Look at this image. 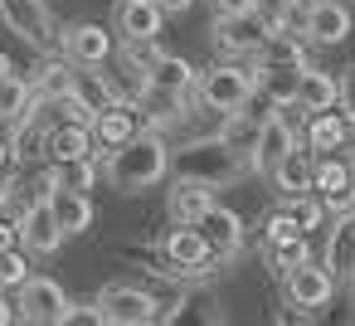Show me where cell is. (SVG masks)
Listing matches in <instances>:
<instances>
[{
  "label": "cell",
  "mask_w": 355,
  "mask_h": 326,
  "mask_svg": "<svg viewBox=\"0 0 355 326\" xmlns=\"http://www.w3.org/2000/svg\"><path fill=\"white\" fill-rule=\"evenodd\" d=\"M166 10L156 0H122L117 6V35L122 40H161Z\"/></svg>",
  "instance_id": "16"
},
{
  "label": "cell",
  "mask_w": 355,
  "mask_h": 326,
  "mask_svg": "<svg viewBox=\"0 0 355 326\" xmlns=\"http://www.w3.org/2000/svg\"><path fill=\"white\" fill-rule=\"evenodd\" d=\"M44 146H49V132L40 127V112H35V117L25 112V117H20V132H15V141H10L15 161H35V156H40Z\"/></svg>",
  "instance_id": "29"
},
{
  "label": "cell",
  "mask_w": 355,
  "mask_h": 326,
  "mask_svg": "<svg viewBox=\"0 0 355 326\" xmlns=\"http://www.w3.org/2000/svg\"><path fill=\"white\" fill-rule=\"evenodd\" d=\"M25 112H35V83L20 74L0 78V122H20Z\"/></svg>",
  "instance_id": "26"
},
{
  "label": "cell",
  "mask_w": 355,
  "mask_h": 326,
  "mask_svg": "<svg viewBox=\"0 0 355 326\" xmlns=\"http://www.w3.org/2000/svg\"><path fill=\"white\" fill-rule=\"evenodd\" d=\"M282 287H287V302H292V307L316 311V307H326V302L336 297V273L321 268V263H311V258H302L297 268L282 273Z\"/></svg>",
  "instance_id": "7"
},
{
  "label": "cell",
  "mask_w": 355,
  "mask_h": 326,
  "mask_svg": "<svg viewBox=\"0 0 355 326\" xmlns=\"http://www.w3.org/2000/svg\"><path fill=\"white\" fill-rule=\"evenodd\" d=\"M287 205H292V214H297V224H302L306 234H311V229L321 224V214H326V205H321V200H311V195H292Z\"/></svg>",
  "instance_id": "36"
},
{
  "label": "cell",
  "mask_w": 355,
  "mask_h": 326,
  "mask_svg": "<svg viewBox=\"0 0 355 326\" xmlns=\"http://www.w3.org/2000/svg\"><path fill=\"white\" fill-rule=\"evenodd\" d=\"M268 35V20L263 15H214V49L224 59H243V54H258Z\"/></svg>",
  "instance_id": "11"
},
{
  "label": "cell",
  "mask_w": 355,
  "mask_h": 326,
  "mask_svg": "<svg viewBox=\"0 0 355 326\" xmlns=\"http://www.w3.org/2000/svg\"><path fill=\"white\" fill-rule=\"evenodd\" d=\"M297 10H316V6H326V0H292Z\"/></svg>",
  "instance_id": "45"
},
{
  "label": "cell",
  "mask_w": 355,
  "mask_h": 326,
  "mask_svg": "<svg viewBox=\"0 0 355 326\" xmlns=\"http://www.w3.org/2000/svg\"><path fill=\"white\" fill-rule=\"evenodd\" d=\"M200 229H205V239L214 243L219 258H234V253L243 248V219H239L229 205H209V214L200 219Z\"/></svg>",
  "instance_id": "21"
},
{
  "label": "cell",
  "mask_w": 355,
  "mask_h": 326,
  "mask_svg": "<svg viewBox=\"0 0 355 326\" xmlns=\"http://www.w3.org/2000/svg\"><path fill=\"white\" fill-rule=\"evenodd\" d=\"M258 0H214V15H258Z\"/></svg>",
  "instance_id": "39"
},
{
  "label": "cell",
  "mask_w": 355,
  "mask_h": 326,
  "mask_svg": "<svg viewBox=\"0 0 355 326\" xmlns=\"http://www.w3.org/2000/svg\"><path fill=\"white\" fill-rule=\"evenodd\" d=\"M171 166H175V175H195V180H209V185H224V180L253 171V166H248V151L229 146L224 137H214V141H195V146L175 151Z\"/></svg>",
  "instance_id": "2"
},
{
  "label": "cell",
  "mask_w": 355,
  "mask_h": 326,
  "mask_svg": "<svg viewBox=\"0 0 355 326\" xmlns=\"http://www.w3.org/2000/svg\"><path fill=\"white\" fill-rule=\"evenodd\" d=\"M103 171H98V156H83V161H64L59 166V185H69V190H93V180H98Z\"/></svg>",
  "instance_id": "31"
},
{
  "label": "cell",
  "mask_w": 355,
  "mask_h": 326,
  "mask_svg": "<svg viewBox=\"0 0 355 326\" xmlns=\"http://www.w3.org/2000/svg\"><path fill=\"white\" fill-rule=\"evenodd\" d=\"M311 166H316V151H311V146H292V151L272 166V185H277V195H282V200L306 195V190H311Z\"/></svg>",
  "instance_id": "18"
},
{
  "label": "cell",
  "mask_w": 355,
  "mask_h": 326,
  "mask_svg": "<svg viewBox=\"0 0 355 326\" xmlns=\"http://www.w3.org/2000/svg\"><path fill=\"white\" fill-rule=\"evenodd\" d=\"M166 258H171V268L175 273H190V277H209L224 258L214 253V243L205 239V229L200 224H175L171 234H166Z\"/></svg>",
  "instance_id": "5"
},
{
  "label": "cell",
  "mask_w": 355,
  "mask_h": 326,
  "mask_svg": "<svg viewBox=\"0 0 355 326\" xmlns=\"http://www.w3.org/2000/svg\"><path fill=\"white\" fill-rule=\"evenodd\" d=\"M302 258H311V253H306V234H292V239H277V243H268V263H272L277 273L297 268Z\"/></svg>",
  "instance_id": "33"
},
{
  "label": "cell",
  "mask_w": 355,
  "mask_h": 326,
  "mask_svg": "<svg viewBox=\"0 0 355 326\" xmlns=\"http://www.w3.org/2000/svg\"><path fill=\"white\" fill-rule=\"evenodd\" d=\"M15 224H20V248H25L30 258H49V253H59V243L69 239L49 200H40V205L20 209V214H15Z\"/></svg>",
  "instance_id": "6"
},
{
  "label": "cell",
  "mask_w": 355,
  "mask_h": 326,
  "mask_svg": "<svg viewBox=\"0 0 355 326\" xmlns=\"http://www.w3.org/2000/svg\"><path fill=\"white\" fill-rule=\"evenodd\" d=\"M214 205V185L209 180H195V175H175L171 195H166V209L175 224H200Z\"/></svg>",
  "instance_id": "12"
},
{
  "label": "cell",
  "mask_w": 355,
  "mask_h": 326,
  "mask_svg": "<svg viewBox=\"0 0 355 326\" xmlns=\"http://www.w3.org/2000/svg\"><path fill=\"white\" fill-rule=\"evenodd\" d=\"M93 307H98V321H107V326H151L161 316V302L141 287H127V282H107L93 297Z\"/></svg>",
  "instance_id": "4"
},
{
  "label": "cell",
  "mask_w": 355,
  "mask_h": 326,
  "mask_svg": "<svg viewBox=\"0 0 355 326\" xmlns=\"http://www.w3.org/2000/svg\"><path fill=\"white\" fill-rule=\"evenodd\" d=\"M15 161V151H10V141H0V175H6V166Z\"/></svg>",
  "instance_id": "43"
},
{
  "label": "cell",
  "mask_w": 355,
  "mask_h": 326,
  "mask_svg": "<svg viewBox=\"0 0 355 326\" xmlns=\"http://www.w3.org/2000/svg\"><path fill=\"white\" fill-rule=\"evenodd\" d=\"M166 49L156 44V40H122V64L127 69H137V74H146V83H151V69H156V59H161Z\"/></svg>",
  "instance_id": "30"
},
{
  "label": "cell",
  "mask_w": 355,
  "mask_h": 326,
  "mask_svg": "<svg viewBox=\"0 0 355 326\" xmlns=\"http://www.w3.org/2000/svg\"><path fill=\"white\" fill-rule=\"evenodd\" d=\"M69 88H73V59H69V54H64V59H44L40 74H35V98H54V103H64Z\"/></svg>",
  "instance_id": "27"
},
{
  "label": "cell",
  "mask_w": 355,
  "mask_h": 326,
  "mask_svg": "<svg viewBox=\"0 0 355 326\" xmlns=\"http://www.w3.org/2000/svg\"><path fill=\"white\" fill-rule=\"evenodd\" d=\"M6 74H15V64H10V54H6V49H0V78H6Z\"/></svg>",
  "instance_id": "44"
},
{
  "label": "cell",
  "mask_w": 355,
  "mask_h": 326,
  "mask_svg": "<svg viewBox=\"0 0 355 326\" xmlns=\"http://www.w3.org/2000/svg\"><path fill=\"white\" fill-rule=\"evenodd\" d=\"M156 6H161L166 15H185V10L195 6V0H156Z\"/></svg>",
  "instance_id": "41"
},
{
  "label": "cell",
  "mask_w": 355,
  "mask_h": 326,
  "mask_svg": "<svg viewBox=\"0 0 355 326\" xmlns=\"http://www.w3.org/2000/svg\"><path fill=\"white\" fill-rule=\"evenodd\" d=\"M93 146H98V141H93V127H83V122H59V127L49 132V146H44V156H49L54 166H64V161L98 156Z\"/></svg>",
  "instance_id": "20"
},
{
  "label": "cell",
  "mask_w": 355,
  "mask_h": 326,
  "mask_svg": "<svg viewBox=\"0 0 355 326\" xmlns=\"http://www.w3.org/2000/svg\"><path fill=\"white\" fill-rule=\"evenodd\" d=\"M340 117H345V127H355V69H345V78H340Z\"/></svg>",
  "instance_id": "38"
},
{
  "label": "cell",
  "mask_w": 355,
  "mask_h": 326,
  "mask_svg": "<svg viewBox=\"0 0 355 326\" xmlns=\"http://www.w3.org/2000/svg\"><path fill=\"white\" fill-rule=\"evenodd\" d=\"M253 93H258V69H243L234 59L200 74V108L209 112H239Z\"/></svg>",
  "instance_id": "3"
},
{
  "label": "cell",
  "mask_w": 355,
  "mask_h": 326,
  "mask_svg": "<svg viewBox=\"0 0 355 326\" xmlns=\"http://www.w3.org/2000/svg\"><path fill=\"white\" fill-rule=\"evenodd\" d=\"M297 146V132H292V122L282 117V108H268V117L258 122V137H253V151H248V166L258 171V175H272V166L287 156Z\"/></svg>",
  "instance_id": "8"
},
{
  "label": "cell",
  "mask_w": 355,
  "mask_h": 326,
  "mask_svg": "<svg viewBox=\"0 0 355 326\" xmlns=\"http://www.w3.org/2000/svg\"><path fill=\"white\" fill-rule=\"evenodd\" d=\"M15 243H20V224H15V219H6V209H0V253L15 248Z\"/></svg>",
  "instance_id": "40"
},
{
  "label": "cell",
  "mask_w": 355,
  "mask_h": 326,
  "mask_svg": "<svg viewBox=\"0 0 355 326\" xmlns=\"http://www.w3.org/2000/svg\"><path fill=\"white\" fill-rule=\"evenodd\" d=\"M137 132H141V117H137V103H127V98L107 103V108L93 117V141H98L103 151H112V146L132 141Z\"/></svg>",
  "instance_id": "13"
},
{
  "label": "cell",
  "mask_w": 355,
  "mask_h": 326,
  "mask_svg": "<svg viewBox=\"0 0 355 326\" xmlns=\"http://www.w3.org/2000/svg\"><path fill=\"white\" fill-rule=\"evenodd\" d=\"M15 316L20 321H35V326L64 321L69 316V297H64V287L54 277H25L20 282V302H15Z\"/></svg>",
  "instance_id": "9"
},
{
  "label": "cell",
  "mask_w": 355,
  "mask_h": 326,
  "mask_svg": "<svg viewBox=\"0 0 355 326\" xmlns=\"http://www.w3.org/2000/svg\"><path fill=\"white\" fill-rule=\"evenodd\" d=\"M59 190V166L54 171H20L6 190H0V209H30V205H40V200H49Z\"/></svg>",
  "instance_id": "14"
},
{
  "label": "cell",
  "mask_w": 355,
  "mask_h": 326,
  "mask_svg": "<svg viewBox=\"0 0 355 326\" xmlns=\"http://www.w3.org/2000/svg\"><path fill=\"white\" fill-rule=\"evenodd\" d=\"M98 171L112 180V190L137 195V190H151V185L166 180V171H171V146L161 141V132H137L132 141L103 151V166H98Z\"/></svg>",
  "instance_id": "1"
},
{
  "label": "cell",
  "mask_w": 355,
  "mask_h": 326,
  "mask_svg": "<svg viewBox=\"0 0 355 326\" xmlns=\"http://www.w3.org/2000/svg\"><path fill=\"white\" fill-rule=\"evenodd\" d=\"M258 64H306V49H302V40L287 30V25H277V30H268L263 35V44H258Z\"/></svg>",
  "instance_id": "25"
},
{
  "label": "cell",
  "mask_w": 355,
  "mask_h": 326,
  "mask_svg": "<svg viewBox=\"0 0 355 326\" xmlns=\"http://www.w3.org/2000/svg\"><path fill=\"white\" fill-rule=\"evenodd\" d=\"M345 180H350V166H345V161H336V156H321V161L311 166V190H316V195L340 190Z\"/></svg>",
  "instance_id": "32"
},
{
  "label": "cell",
  "mask_w": 355,
  "mask_h": 326,
  "mask_svg": "<svg viewBox=\"0 0 355 326\" xmlns=\"http://www.w3.org/2000/svg\"><path fill=\"white\" fill-rule=\"evenodd\" d=\"M306 40L311 44H340V40H350V10L340 6V0H326V6L306 10Z\"/></svg>",
  "instance_id": "22"
},
{
  "label": "cell",
  "mask_w": 355,
  "mask_h": 326,
  "mask_svg": "<svg viewBox=\"0 0 355 326\" xmlns=\"http://www.w3.org/2000/svg\"><path fill=\"white\" fill-rule=\"evenodd\" d=\"M69 98H78V103L98 117L107 103H117L112 74H98V64H73V88H69Z\"/></svg>",
  "instance_id": "19"
},
{
  "label": "cell",
  "mask_w": 355,
  "mask_h": 326,
  "mask_svg": "<svg viewBox=\"0 0 355 326\" xmlns=\"http://www.w3.org/2000/svg\"><path fill=\"white\" fill-rule=\"evenodd\" d=\"M64 54L73 64H107L112 59V35L103 25H69L64 30Z\"/></svg>",
  "instance_id": "17"
},
{
  "label": "cell",
  "mask_w": 355,
  "mask_h": 326,
  "mask_svg": "<svg viewBox=\"0 0 355 326\" xmlns=\"http://www.w3.org/2000/svg\"><path fill=\"white\" fill-rule=\"evenodd\" d=\"M253 10L268 20V30H277V25H287V15H292V0H258Z\"/></svg>",
  "instance_id": "37"
},
{
  "label": "cell",
  "mask_w": 355,
  "mask_h": 326,
  "mask_svg": "<svg viewBox=\"0 0 355 326\" xmlns=\"http://www.w3.org/2000/svg\"><path fill=\"white\" fill-rule=\"evenodd\" d=\"M49 205H54V214H59V224H64V234H69V239L93 229V200H88L83 190H69V185H59V190L49 195Z\"/></svg>",
  "instance_id": "24"
},
{
  "label": "cell",
  "mask_w": 355,
  "mask_h": 326,
  "mask_svg": "<svg viewBox=\"0 0 355 326\" xmlns=\"http://www.w3.org/2000/svg\"><path fill=\"white\" fill-rule=\"evenodd\" d=\"M0 20H6L25 44H35V49L54 44V15H49L44 0H0Z\"/></svg>",
  "instance_id": "10"
},
{
  "label": "cell",
  "mask_w": 355,
  "mask_h": 326,
  "mask_svg": "<svg viewBox=\"0 0 355 326\" xmlns=\"http://www.w3.org/2000/svg\"><path fill=\"white\" fill-rule=\"evenodd\" d=\"M345 141V117L340 112H316L311 127H306V146L311 151H336Z\"/></svg>",
  "instance_id": "28"
},
{
  "label": "cell",
  "mask_w": 355,
  "mask_h": 326,
  "mask_svg": "<svg viewBox=\"0 0 355 326\" xmlns=\"http://www.w3.org/2000/svg\"><path fill=\"white\" fill-rule=\"evenodd\" d=\"M321 205H326V214H336V219H355V185L345 180L340 190H326Z\"/></svg>",
  "instance_id": "35"
},
{
  "label": "cell",
  "mask_w": 355,
  "mask_h": 326,
  "mask_svg": "<svg viewBox=\"0 0 355 326\" xmlns=\"http://www.w3.org/2000/svg\"><path fill=\"white\" fill-rule=\"evenodd\" d=\"M30 277V253L15 243V248H6L0 253V287H15L20 292V282Z\"/></svg>",
  "instance_id": "34"
},
{
  "label": "cell",
  "mask_w": 355,
  "mask_h": 326,
  "mask_svg": "<svg viewBox=\"0 0 355 326\" xmlns=\"http://www.w3.org/2000/svg\"><path fill=\"white\" fill-rule=\"evenodd\" d=\"M336 103H340V78H331L326 69H306V64H302L297 108H306V112H331Z\"/></svg>",
  "instance_id": "23"
},
{
  "label": "cell",
  "mask_w": 355,
  "mask_h": 326,
  "mask_svg": "<svg viewBox=\"0 0 355 326\" xmlns=\"http://www.w3.org/2000/svg\"><path fill=\"white\" fill-rule=\"evenodd\" d=\"M297 88H302V64H297V69H292V64H263V69H258V93H263L268 108L292 112V108H297Z\"/></svg>",
  "instance_id": "15"
},
{
  "label": "cell",
  "mask_w": 355,
  "mask_h": 326,
  "mask_svg": "<svg viewBox=\"0 0 355 326\" xmlns=\"http://www.w3.org/2000/svg\"><path fill=\"white\" fill-rule=\"evenodd\" d=\"M15 321V302H6V287H0V326Z\"/></svg>",
  "instance_id": "42"
}]
</instances>
